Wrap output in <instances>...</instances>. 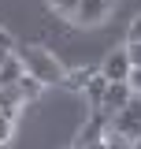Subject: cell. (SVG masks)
I'll return each instance as SVG.
<instances>
[{
  "instance_id": "ffe728a7",
  "label": "cell",
  "mask_w": 141,
  "mask_h": 149,
  "mask_svg": "<svg viewBox=\"0 0 141 149\" xmlns=\"http://www.w3.org/2000/svg\"><path fill=\"white\" fill-rule=\"evenodd\" d=\"M89 149H104V146H100V142H97V146H89Z\"/></svg>"
},
{
  "instance_id": "ba28073f",
  "label": "cell",
  "mask_w": 141,
  "mask_h": 149,
  "mask_svg": "<svg viewBox=\"0 0 141 149\" xmlns=\"http://www.w3.org/2000/svg\"><path fill=\"white\" fill-rule=\"evenodd\" d=\"M19 108H22V97H19V90H15V86H4V90H0V116L15 119Z\"/></svg>"
},
{
  "instance_id": "9a60e30c",
  "label": "cell",
  "mask_w": 141,
  "mask_h": 149,
  "mask_svg": "<svg viewBox=\"0 0 141 149\" xmlns=\"http://www.w3.org/2000/svg\"><path fill=\"white\" fill-rule=\"evenodd\" d=\"M11 130H15V119H8V116H0V146H8V138H11Z\"/></svg>"
},
{
  "instance_id": "d6986e66",
  "label": "cell",
  "mask_w": 141,
  "mask_h": 149,
  "mask_svg": "<svg viewBox=\"0 0 141 149\" xmlns=\"http://www.w3.org/2000/svg\"><path fill=\"white\" fill-rule=\"evenodd\" d=\"M8 56H11V52H4V49H0V67H4V63H8Z\"/></svg>"
},
{
  "instance_id": "6da1fadb",
  "label": "cell",
  "mask_w": 141,
  "mask_h": 149,
  "mask_svg": "<svg viewBox=\"0 0 141 149\" xmlns=\"http://www.w3.org/2000/svg\"><path fill=\"white\" fill-rule=\"evenodd\" d=\"M19 60H22V71L30 74L34 82H41V86H59V82H63V74H67V71H63V63H59L48 49H41V45L22 49Z\"/></svg>"
},
{
  "instance_id": "e0dca14e",
  "label": "cell",
  "mask_w": 141,
  "mask_h": 149,
  "mask_svg": "<svg viewBox=\"0 0 141 149\" xmlns=\"http://www.w3.org/2000/svg\"><path fill=\"white\" fill-rule=\"evenodd\" d=\"M126 41H141V15L130 22V30H126Z\"/></svg>"
},
{
  "instance_id": "7c38bea8",
  "label": "cell",
  "mask_w": 141,
  "mask_h": 149,
  "mask_svg": "<svg viewBox=\"0 0 141 149\" xmlns=\"http://www.w3.org/2000/svg\"><path fill=\"white\" fill-rule=\"evenodd\" d=\"M100 146H104V149H134V142H130L126 134H119V130L108 127V130H104V138H100Z\"/></svg>"
},
{
  "instance_id": "44dd1931",
  "label": "cell",
  "mask_w": 141,
  "mask_h": 149,
  "mask_svg": "<svg viewBox=\"0 0 141 149\" xmlns=\"http://www.w3.org/2000/svg\"><path fill=\"white\" fill-rule=\"evenodd\" d=\"M134 149H141V138H138V142H134Z\"/></svg>"
},
{
  "instance_id": "8fae6325",
  "label": "cell",
  "mask_w": 141,
  "mask_h": 149,
  "mask_svg": "<svg viewBox=\"0 0 141 149\" xmlns=\"http://www.w3.org/2000/svg\"><path fill=\"white\" fill-rule=\"evenodd\" d=\"M15 90H19V97H22V104H26V101H34V97H41V90H45V86H41V82H34L30 74H22Z\"/></svg>"
},
{
  "instance_id": "5b68a950",
  "label": "cell",
  "mask_w": 141,
  "mask_h": 149,
  "mask_svg": "<svg viewBox=\"0 0 141 149\" xmlns=\"http://www.w3.org/2000/svg\"><path fill=\"white\" fill-rule=\"evenodd\" d=\"M130 97H134V93H130V86H126V82H108L104 101H100V108H97V112H104L108 119H111L115 112H123L126 104H130Z\"/></svg>"
},
{
  "instance_id": "3957f363",
  "label": "cell",
  "mask_w": 141,
  "mask_h": 149,
  "mask_svg": "<svg viewBox=\"0 0 141 149\" xmlns=\"http://www.w3.org/2000/svg\"><path fill=\"white\" fill-rule=\"evenodd\" d=\"M111 8H115V0H78L70 22H78V26H100L111 15Z\"/></svg>"
},
{
  "instance_id": "9c48e42d",
  "label": "cell",
  "mask_w": 141,
  "mask_h": 149,
  "mask_svg": "<svg viewBox=\"0 0 141 149\" xmlns=\"http://www.w3.org/2000/svg\"><path fill=\"white\" fill-rule=\"evenodd\" d=\"M104 90H108V82L100 78V71H97V74H93V78L86 82L82 97H89V104H93V108H100V101H104Z\"/></svg>"
},
{
  "instance_id": "30bf717a",
  "label": "cell",
  "mask_w": 141,
  "mask_h": 149,
  "mask_svg": "<svg viewBox=\"0 0 141 149\" xmlns=\"http://www.w3.org/2000/svg\"><path fill=\"white\" fill-rule=\"evenodd\" d=\"M93 74H97V67H78V71L63 74V82H67L70 90H78V93H82V90H86V82L93 78Z\"/></svg>"
},
{
  "instance_id": "8992f818",
  "label": "cell",
  "mask_w": 141,
  "mask_h": 149,
  "mask_svg": "<svg viewBox=\"0 0 141 149\" xmlns=\"http://www.w3.org/2000/svg\"><path fill=\"white\" fill-rule=\"evenodd\" d=\"M104 119H100V116H93V119H89L86 127H82V134H78V149H89V146H97V142H100V138H104Z\"/></svg>"
},
{
  "instance_id": "52a82bcc",
  "label": "cell",
  "mask_w": 141,
  "mask_h": 149,
  "mask_svg": "<svg viewBox=\"0 0 141 149\" xmlns=\"http://www.w3.org/2000/svg\"><path fill=\"white\" fill-rule=\"evenodd\" d=\"M22 74H26V71H22V60H19V52H11L8 63L0 67V90H4V86H19Z\"/></svg>"
},
{
  "instance_id": "5bb4252c",
  "label": "cell",
  "mask_w": 141,
  "mask_h": 149,
  "mask_svg": "<svg viewBox=\"0 0 141 149\" xmlns=\"http://www.w3.org/2000/svg\"><path fill=\"white\" fill-rule=\"evenodd\" d=\"M48 4L56 15H67V19H74V8H78V0H48Z\"/></svg>"
},
{
  "instance_id": "277c9868",
  "label": "cell",
  "mask_w": 141,
  "mask_h": 149,
  "mask_svg": "<svg viewBox=\"0 0 141 149\" xmlns=\"http://www.w3.org/2000/svg\"><path fill=\"white\" fill-rule=\"evenodd\" d=\"M97 71H100V78H104V82H126V78H130V60H126L123 49H111Z\"/></svg>"
},
{
  "instance_id": "ac0fdd59",
  "label": "cell",
  "mask_w": 141,
  "mask_h": 149,
  "mask_svg": "<svg viewBox=\"0 0 141 149\" xmlns=\"http://www.w3.org/2000/svg\"><path fill=\"white\" fill-rule=\"evenodd\" d=\"M11 45H15V41H11V34H8V30H4V26H0V49H4V52H15V49H11Z\"/></svg>"
},
{
  "instance_id": "7a4b0ae2",
  "label": "cell",
  "mask_w": 141,
  "mask_h": 149,
  "mask_svg": "<svg viewBox=\"0 0 141 149\" xmlns=\"http://www.w3.org/2000/svg\"><path fill=\"white\" fill-rule=\"evenodd\" d=\"M108 127L126 134L130 142H138L141 138V97H130V104H126L123 112H115V116L108 119Z\"/></svg>"
},
{
  "instance_id": "2e32d148",
  "label": "cell",
  "mask_w": 141,
  "mask_h": 149,
  "mask_svg": "<svg viewBox=\"0 0 141 149\" xmlns=\"http://www.w3.org/2000/svg\"><path fill=\"white\" fill-rule=\"evenodd\" d=\"M126 86H130V93H134V97H141V67H134V71H130Z\"/></svg>"
},
{
  "instance_id": "4fadbf2b",
  "label": "cell",
  "mask_w": 141,
  "mask_h": 149,
  "mask_svg": "<svg viewBox=\"0 0 141 149\" xmlns=\"http://www.w3.org/2000/svg\"><path fill=\"white\" fill-rule=\"evenodd\" d=\"M123 52H126V60H130V71H134V67H141V41H126Z\"/></svg>"
}]
</instances>
